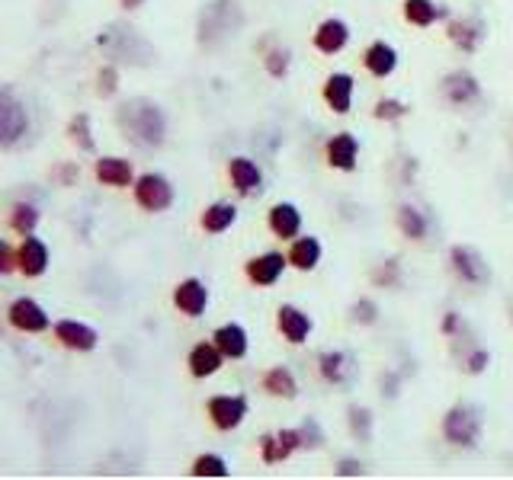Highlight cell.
I'll list each match as a JSON object with an SVG mask.
<instances>
[{
    "label": "cell",
    "instance_id": "5b68a950",
    "mask_svg": "<svg viewBox=\"0 0 513 480\" xmlns=\"http://www.w3.org/2000/svg\"><path fill=\"white\" fill-rule=\"evenodd\" d=\"M29 125L33 122H29L26 103L10 87H4V93H0V148L14 151L16 144L26 141Z\"/></svg>",
    "mask_w": 513,
    "mask_h": 480
},
{
    "label": "cell",
    "instance_id": "277c9868",
    "mask_svg": "<svg viewBox=\"0 0 513 480\" xmlns=\"http://www.w3.org/2000/svg\"><path fill=\"white\" fill-rule=\"evenodd\" d=\"M446 266L455 276V282L466 288H485L491 282V266L472 244H453L446 254Z\"/></svg>",
    "mask_w": 513,
    "mask_h": 480
},
{
    "label": "cell",
    "instance_id": "f546056e",
    "mask_svg": "<svg viewBox=\"0 0 513 480\" xmlns=\"http://www.w3.org/2000/svg\"><path fill=\"white\" fill-rule=\"evenodd\" d=\"M395 227L402 237L421 244L430 234V214L424 212V208H417L414 202H402V205L395 208Z\"/></svg>",
    "mask_w": 513,
    "mask_h": 480
},
{
    "label": "cell",
    "instance_id": "5bb4252c",
    "mask_svg": "<svg viewBox=\"0 0 513 480\" xmlns=\"http://www.w3.org/2000/svg\"><path fill=\"white\" fill-rule=\"evenodd\" d=\"M446 39L459 48L462 55H475L487 42V23L481 16H453L446 23Z\"/></svg>",
    "mask_w": 513,
    "mask_h": 480
},
{
    "label": "cell",
    "instance_id": "ac0fdd59",
    "mask_svg": "<svg viewBox=\"0 0 513 480\" xmlns=\"http://www.w3.org/2000/svg\"><path fill=\"white\" fill-rule=\"evenodd\" d=\"M228 183L241 199H250V195H260L264 193V170L254 157H231L228 161Z\"/></svg>",
    "mask_w": 513,
    "mask_h": 480
},
{
    "label": "cell",
    "instance_id": "8992f818",
    "mask_svg": "<svg viewBox=\"0 0 513 480\" xmlns=\"http://www.w3.org/2000/svg\"><path fill=\"white\" fill-rule=\"evenodd\" d=\"M132 199H135V205H139L141 212L161 214V212H167L173 202H177V189H173V183L167 180L164 173H158V170H148V173H139V180H135Z\"/></svg>",
    "mask_w": 513,
    "mask_h": 480
},
{
    "label": "cell",
    "instance_id": "83f0119b",
    "mask_svg": "<svg viewBox=\"0 0 513 480\" xmlns=\"http://www.w3.org/2000/svg\"><path fill=\"white\" fill-rule=\"evenodd\" d=\"M286 256H289V266L296 269V273H315L324 256V247L315 234H298L296 240H289Z\"/></svg>",
    "mask_w": 513,
    "mask_h": 480
},
{
    "label": "cell",
    "instance_id": "603a6c76",
    "mask_svg": "<svg viewBox=\"0 0 513 480\" xmlns=\"http://www.w3.org/2000/svg\"><path fill=\"white\" fill-rule=\"evenodd\" d=\"M225 362L228 359L222 356V350H218L215 343L209 339H203V343H196L190 350V356H186V369H190V375L196 378V381H205V378H215L218 371L225 369Z\"/></svg>",
    "mask_w": 513,
    "mask_h": 480
},
{
    "label": "cell",
    "instance_id": "3957f363",
    "mask_svg": "<svg viewBox=\"0 0 513 480\" xmlns=\"http://www.w3.org/2000/svg\"><path fill=\"white\" fill-rule=\"evenodd\" d=\"M440 435L453 448H475L485 435V416L472 403H453L440 420Z\"/></svg>",
    "mask_w": 513,
    "mask_h": 480
},
{
    "label": "cell",
    "instance_id": "d6a6232c",
    "mask_svg": "<svg viewBox=\"0 0 513 480\" xmlns=\"http://www.w3.org/2000/svg\"><path fill=\"white\" fill-rule=\"evenodd\" d=\"M347 429L360 445H369L375 439V416L362 403H350L347 407Z\"/></svg>",
    "mask_w": 513,
    "mask_h": 480
},
{
    "label": "cell",
    "instance_id": "ba28073f",
    "mask_svg": "<svg viewBox=\"0 0 513 480\" xmlns=\"http://www.w3.org/2000/svg\"><path fill=\"white\" fill-rule=\"evenodd\" d=\"M205 416L218 433H235L250 416V401L244 394H212L205 401Z\"/></svg>",
    "mask_w": 513,
    "mask_h": 480
},
{
    "label": "cell",
    "instance_id": "f6af8a7d",
    "mask_svg": "<svg viewBox=\"0 0 513 480\" xmlns=\"http://www.w3.org/2000/svg\"><path fill=\"white\" fill-rule=\"evenodd\" d=\"M334 474L337 477H362V474H366V464H362L360 458H340L334 464Z\"/></svg>",
    "mask_w": 513,
    "mask_h": 480
},
{
    "label": "cell",
    "instance_id": "30bf717a",
    "mask_svg": "<svg viewBox=\"0 0 513 480\" xmlns=\"http://www.w3.org/2000/svg\"><path fill=\"white\" fill-rule=\"evenodd\" d=\"M7 324L16 333H46L52 330V314L33 298V295H16L7 305Z\"/></svg>",
    "mask_w": 513,
    "mask_h": 480
},
{
    "label": "cell",
    "instance_id": "52a82bcc",
    "mask_svg": "<svg viewBox=\"0 0 513 480\" xmlns=\"http://www.w3.org/2000/svg\"><path fill=\"white\" fill-rule=\"evenodd\" d=\"M440 97H443V103L453 106V110H468V106L481 103L485 90H481V80L475 78L468 68H453V71L443 74Z\"/></svg>",
    "mask_w": 513,
    "mask_h": 480
},
{
    "label": "cell",
    "instance_id": "cb8c5ba5",
    "mask_svg": "<svg viewBox=\"0 0 513 480\" xmlns=\"http://www.w3.org/2000/svg\"><path fill=\"white\" fill-rule=\"evenodd\" d=\"M362 68H366L369 78L389 80L392 74L398 71V48L392 46V42H385V39L369 42L366 52H362Z\"/></svg>",
    "mask_w": 513,
    "mask_h": 480
},
{
    "label": "cell",
    "instance_id": "ab89813d",
    "mask_svg": "<svg viewBox=\"0 0 513 480\" xmlns=\"http://www.w3.org/2000/svg\"><path fill=\"white\" fill-rule=\"evenodd\" d=\"M298 435H302V452H318V448H324V442H328V435H324L321 423H318L315 416H305V420L298 423Z\"/></svg>",
    "mask_w": 513,
    "mask_h": 480
},
{
    "label": "cell",
    "instance_id": "4dcf8cb0",
    "mask_svg": "<svg viewBox=\"0 0 513 480\" xmlns=\"http://www.w3.org/2000/svg\"><path fill=\"white\" fill-rule=\"evenodd\" d=\"M237 224V205L235 202H209V205L203 208V214H199V227H203L205 234H225L231 231V227Z\"/></svg>",
    "mask_w": 513,
    "mask_h": 480
},
{
    "label": "cell",
    "instance_id": "1f68e13d",
    "mask_svg": "<svg viewBox=\"0 0 513 480\" xmlns=\"http://www.w3.org/2000/svg\"><path fill=\"white\" fill-rule=\"evenodd\" d=\"M39 221H42L39 205H36V202H26V199L14 202L7 212V227L14 234H20V237H29V234L39 231Z\"/></svg>",
    "mask_w": 513,
    "mask_h": 480
},
{
    "label": "cell",
    "instance_id": "e575fe53",
    "mask_svg": "<svg viewBox=\"0 0 513 480\" xmlns=\"http://www.w3.org/2000/svg\"><path fill=\"white\" fill-rule=\"evenodd\" d=\"M190 477H212V480H225L231 477V464L222 458L218 452H203L193 458L190 464Z\"/></svg>",
    "mask_w": 513,
    "mask_h": 480
},
{
    "label": "cell",
    "instance_id": "7dc6e473",
    "mask_svg": "<svg viewBox=\"0 0 513 480\" xmlns=\"http://www.w3.org/2000/svg\"><path fill=\"white\" fill-rule=\"evenodd\" d=\"M55 176H61V186H74V180L80 176V170L74 163H65V167L55 170Z\"/></svg>",
    "mask_w": 513,
    "mask_h": 480
},
{
    "label": "cell",
    "instance_id": "9a60e30c",
    "mask_svg": "<svg viewBox=\"0 0 513 480\" xmlns=\"http://www.w3.org/2000/svg\"><path fill=\"white\" fill-rule=\"evenodd\" d=\"M93 176H97L99 186H110V189H129L139 180L135 163L119 154H99L97 161H93Z\"/></svg>",
    "mask_w": 513,
    "mask_h": 480
},
{
    "label": "cell",
    "instance_id": "f1b7e54d",
    "mask_svg": "<svg viewBox=\"0 0 513 480\" xmlns=\"http://www.w3.org/2000/svg\"><path fill=\"white\" fill-rule=\"evenodd\" d=\"M260 391L273 401H296L298 397V378L289 365H273L260 375Z\"/></svg>",
    "mask_w": 513,
    "mask_h": 480
},
{
    "label": "cell",
    "instance_id": "9c48e42d",
    "mask_svg": "<svg viewBox=\"0 0 513 480\" xmlns=\"http://www.w3.org/2000/svg\"><path fill=\"white\" fill-rule=\"evenodd\" d=\"M318 375L330 388H353L356 375H360V362H356L353 352L347 350H324L318 352Z\"/></svg>",
    "mask_w": 513,
    "mask_h": 480
},
{
    "label": "cell",
    "instance_id": "7c38bea8",
    "mask_svg": "<svg viewBox=\"0 0 513 480\" xmlns=\"http://www.w3.org/2000/svg\"><path fill=\"white\" fill-rule=\"evenodd\" d=\"M256 448H260V461L264 464H283L296 452H302V435H298V426H283L277 433L260 435Z\"/></svg>",
    "mask_w": 513,
    "mask_h": 480
},
{
    "label": "cell",
    "instance_id": "2e32d148",
    "mask_svg": "<svg viewBox=\"0 0 513 480\" xmlns=\"http://www.w3.org/2000/svg\"><path fill=\"white\" fill-rule=\"evenodd\" d=\"M356 97V78L350 71H334L324 78L321 84V99L334 116H350Z\"/></svg>",
    "mask_w": 513,
    "mask_h": 480
},
{
    "label": "cell",
    "instance_id": "d6986e66",
    "mask_svg": "<svg viewBox=\"0 0 513 480\" xmlns=\"http://www.w3.org/2000/svg\"><path fill=\"white\" fill-rule=\"evenodd\" d=\"M173 308L190 320L203 318L205 308H209V288H205V282L199 279V276L180 279L177 286H173Z\"/></svg>",
    "mask_w": 513,
    "mask_h": 480
},
{
    "label": "cell",
    "instance_id": "60d3db41",
    "mask_svg": "<svg viewBox=\"0 0 513 480\" xmlns=\"http://www.w3.org/2000/svg\"><path fill=\"white\" fill-rule=\"evenodd\" d=\"M491 369V352L485 350V346H472V350L462 356V371L472 378L485 375V371Z\"/></svg>",
    "mask_w": 513,
    "mask_h": 480
},
{
    "label": "cell",
    "instance_id": "ee69618b",
    "mask_svg": "<svg viewBox=\"0 0 513 480\" xmlns=\"http://www.w3.org/2000/svg\"><path fill=\"white\" fill-rule=\"evenodd\" d=\"M440 333H443L446 339H459L462 333H466V320H462V314H459V311H446V314H443Z\"/></svg>",
    "mask_w": 513,
    "mask_h": 480
},
{
    "label": "cell",
    "instance_id": "d4e9b609",
    "mask_svg": "<svg viewBox=\"0 0 513 480\" xmlns=\"http://www.w3.org/2000/svg\"><path fill=\"white\" fill-rule=\"evenodd\" d=\"M212 343L222 350V356L228 359V362H237V359H244L250 352V337H247V330H244V324H237V320L218 324L215 330H212Z\"/></svg>",
    "mask_w": 513,
    "mask_h": 480
},
{
    "label": "cell",
    "instance_id": "e0dca14e",
    "mask_svg": "<svg viewBox=\"0 0 513 480\" xmlns=\"http://www.w3.org/2000/svg\"><path fill=\"white\" fill-rule=\"evenodd\" d=\"M324 163L330 170H340V173H353L356 163H360V138L353 131H334L324 141Z\"/></svg>",
    "mask_w": 513,
    "mask_h": 480
},
{
    "label": "cell",
    "instance_id": "44dd1931",
    "mask_svg": "<svg viewBox=\"0 0 513 480\" xmlns=\"http://www.w3.org/2000/svg\"><path fill=\"white\" fill-rule=\"evenodd\" d=\"M277 330L289 346H302V343H309L311 330H315V320H311L302 308L279 305L277 308Z\"/></svg>",
    "mask_w": 513,
    "mask_h": 480
},
{
    "label": "cell",
    "instance_id": "7402d4cb",
    "mask_svg": "<svg viewBox=\"0 0 513 480\" xmlns=\"http://www.w3.org/2000/svg\"><path fill=\"white\" fill-rule=\"evenodd\" d=\"M311 46H315V52L334 58V55H340L343 48L350 46V26L340 16H328V20L318 23L315 33H311Z\"/></svg>",
    "mask_w": 513,
    "mask_h": 480
},
{
    "label": "cell",
    "instance_id": "74e56055",
    "mask_svg": "<svg viewBox=\"0 0 513 480\" xmlns=\"http://www.w3.org/2000/svg\"><path fill=\"white\" fill-rule=\"evenodd\" d=\"M408 116H411V103H404L398 97H382L372 106V119H379V122H402Z\"/></svg>",
    "mask_w": 513,
    "mask_h": 480
},
{
    "label": "cell",
    "instance_id": "f35d334b",
    "mask_svg": "<svg viewBox=\"0 0 513 480\" xmlns=\"http://www.w3.org/2000/svg\"><path fill=\"white\" fill-rule=\"evenodd\" d=\"M350 320H353L356 327H375L379 324V318H382V311H379V301L375 298H369V295H362V298H356L353 305H350Z\"/></svg>",
    "mask_w": 513,
    "mask_h": 480
},
{
    "label": "cell",
    "instance_id": "4fadbf2b",
    "mask_svg": "<svg viewBox=\"0 0 513 480\" xmlns=\"http://www.w3.org/2000/svg\"><path fill=\"white\" fill-rule=\"evenodd\" d=\"M52 337L58 346H65L68 352H93L99 346V333L97 327L84 324V320L74 318H61L52 324Z\"/></svg>",
    "mask_w": 513,
    "mask_h": 480
},
{
    "label": "cell",
    "instance_id": "6da1fadb",
    "mask_svg": "<svg viewBox=\"0 0 513 480\" xmlns=\"http://www.w3.org/2000/svg\"><path fill=\"white\" fill-rule=\"evenodd\" d=\"M116 125L125 141H132L141 151H158L167 141V116L148 97H132L125 99V103H119Z\"/></svg>",
    "mask_w": 513,
    "mask_h": 480
},
{
    "label": "cell",
    "instance_id": "d590c367",
    "mask_svg": "<svg viewBox=\"0 0 513 480\" xmlns=\"http://www.w3.org/2000/svg\"><path fill=\"white\" fill-rule=\"evenodd\" d=\"M369 282H372L375 288H402L404 282V266L402 260H382L372 266V273H369Z\"/></svg>",
    "mask_w": 513,
    "mask_h": 480
},
{
    "label": "cell",
    "instance_id": "ffe728a7",
    "mask_svg": "<svg viewBox=\"0 0 513 480\" xmlns=\"http://www.w3.org/2000/svg\"><path fill=\"white\" fill-rule=\"evenodd\" d=\"M16 256H20V276L26 279H42L52 266V254H48V244L36 234L29 237H20L16 244Z\"/></svg>",
    "mask_w": 513,
    "mask_h": 480
},
{
    "label": "cell",
    "instance_id": "484cf974",
    "mask_svg": "<svg viewBox=\"0 0 513 480\" xmlns=\"http://www.w3.org/2000/svg\"><path fill=\"white\" fill-rule=\"evenodd\" d=\"M267 227H270L273 237L289 244L302 234V212L292 202H273L270 212H267Z\"/></svg>",
    "mask_w": 513,
    "mask_h": 480
},
{
    "label": "cell",
    "instance_id": "8fae6325",
    "mask_svg": "<svg viewBox=\"0 0 513 480\" xmlns=\"http://www.w3.org/2000/svg\"><path fill=\"white\" fill-rule=\"evenodd\" d=\"M286 269H289V256H286L283 250H264V254L250 256V260L244 263V279L254 288H273L283 279Z\"/></svg>",
    "mask_w": 513,
    "mask_h": 480
},
{
    "label": "cell",
    "instance_id": "bcb514c9",
    "mask_svg": "<svg viewBox=\"0 0 513 480\" xmlns=\"http://www.w3.org/2000/svg\"><path fill=\"white\" fill-rule=\"evenodd\" d=\"M398 388H402V375H398V371H385V375H382V397L389 394V401H395Z\"/></svg>",
    "mask_w": 513,
    "mask_h": 480
},
{
    "label": "cell",
    "instance_id": "b9f144b4",
    "mask_svg": "<svg viewBox=\"0 0 513 480\" xmlns=\"http://www.w3.org/2000/svg\"><path fill=\"white\" fill-rule=\"evenodd\" d=\"M119 93V68L112 61H106L103 68L97 71V97L99 99H110Z\"/></svg>",
    "mask_w": 513,
    "mask_h": 480
},
{
    "label": "cell",
    "instance_id": "7a4b0ae2",
    "mask_svg": "<svg viewBox=\"0 0 513 480\" xmlns=\"http://www.w3.org/2000/svg\"><path fill=\"white\" fill-rule=\"evenodd\" d=\"M244 26V14L237 0H209L196 20V36L203 48H218L222 42L235 39Z\"/></svg>",
    "mask_w": 513,
    "mask_h": 480
},
{
    "label": "cell",
    "instance_id": "681fc988",
    "mask_svg": "<svg viewBox=\"0 0 513 480\" xmlns=\"http://www.w3.org/2000/svg\"><path fill=\"white\" fill-rule=\"evenodd\" d=\"M510 324H513V311H510Z\"/></svg>",
    "mask_w": 513,
    "mask_h": 480
},
{
    "label": "cell",
    "instance_id": "836d02e7",
    "mask_svg": "<svg viewBox=\"0 0 513 480\" xmlns=\"http://www.w3.org/2000/svg\"><path fill=\"white\" fill-rule=\"evenodd\" d=\"M68 141H71L80 154H97V138H93L90 116H87V112H74V116L68 119Z\"/></svg>",
    "mask_w": 513,
    "mask_h": 480
},
{
    "label": "cell",
    "instance_id": "4316f807",
    "mask_svg": "<svg viewBox=\"0 0 513 480\" xmlns=\"http://www.w3.org/2000/svg\"><path fill=\"white\" fill-rule=\"evenodd\" d=\"M402 16L404 23L417 29H430L434 23H449L453 20V10L446 4H436V0H402Z\"/></svg>",
    "mask_w": 513,
    "mask_h": 480
},
{
    "label": "cell",
    "instance_id": "8d00e7d4",
    "mask_svg": "<svg viewBox=\"0 0 513 480\" xmlns=\"http://www.w3.org/2000/svg\"><path fill=\"white\" fill-rule=\"evenodd\" d=\"M264 71L270 74L273 80H286L292 71V52L286 46H270L264 52Z\"/></svg>",
    "mask_w": 513,
    "mask_h": 480
},
{
    "label": "cell",
    "instance_id": "7bdbcfd3",
    "mask_svg": "<svg viewBox=\"0 0 513 480\" xmlns=\"http://www.w3.org/2000/svg\"><path fill=\"white\" fill-rule=\"evenodd\" d=\"M0 273L4 276L20 273V256H16V247L10 240H0Z\"/></svg>",
    "mask_w": 513,
    "mask_h": 480
},
{
    "label": "cell",
    "instance_id": "c3c4849f",
    "mask_svg": "<svg viewBox=\"0 0 513 480\" xmlns=\"http://www.w3.org/2000/svg\"><path fill=\"white\" fill-rule=\"evenodd\" d=\"M148 0H119V7L125 10V14H132V10H139V7H145Z\"/></svg>",
    "mask_w": 513,
    "mask_h": 480
}]
</instances>
